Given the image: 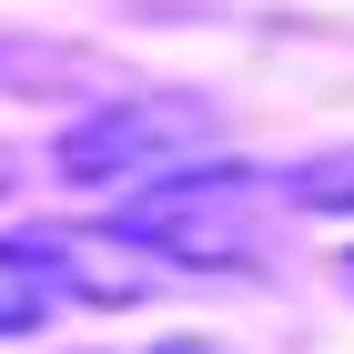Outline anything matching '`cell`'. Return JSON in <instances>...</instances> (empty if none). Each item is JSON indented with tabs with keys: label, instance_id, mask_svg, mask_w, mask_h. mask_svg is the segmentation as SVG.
<instances>
[{
	"label": "cell",
	"instance_id": "1",
	"mask_svg": "<svg viewBox=\"0 0 354 354\" xmlns=\"http://www.w3.org/2000/svg\"><path fill=\"white\" fill-rule=\"evenodd\" d=\"M263 203H283L273 192V172H243V162H192V172H162L152 192H132L122 203V223H111V243H142L152 263H253V213Z\"/></svg>",
	"mask_w": 354,
	"mask_h": 354
},
{
	"label": "cell",
	"instance_id": "2",
	"mask_svg": "<svg viewBox=\"0 0 354 354\" xmlns=\"http://www.w3.org/2000/svg\"><path fill=\"white\" fill-rule=\"evenodd\" d=\"M203 142H213V102L203 91H122V102L82 111L61 132L51 172L71 192H111V183H142V172H192Z\"/></svg>",
	"mask_w": 354,
	"mask_h": 354
},
{
	"label": "cell",
	"instance_id": "3",
	"mask_svg": "<svg viewBox=\"0 0 354 354\" xmlns=\"http://www.w3.org/2000/svg\"><path fill=\"white\" fill-rule=\"evenodd\" d=\"M82 253H91L82 233H51V223L0 233V334L51 324L61 304H82V294H122V273H91Z\"/></svg>",
	"mask_w": 354,
	"mask_h": 354
},
{
	"label": "cell",
	"instance_id": "4",
	"mask_svg": "<svg viewBox=\"0 0 354 354\" xmlns=\"http://www.w3.org/2000/svg\"><path fill=\"white\" fill-rule=\"evenodd\" d=\"M273 192H283L294 213H354V152H324V162L273 172Z\"/></svg>",
	"mask_w": 354,
	"mask_h": 354
},
{
	"label": "cell",
	"instance_id": "5",
	"mask_svg": "<svg viewBox=\"0 0 354 354\" xmlns=\"http://www.w3.org/2000/svg\"><path fill=\"white\" fill-rule=\"evenodd\" d=\"M162 354H192V344H162Z\"/></svg>",
	"mask_w": 354,
	"mask_h": 354
},
{
	"label": "cell",
	"instance_id": "6",
	"mask_svg": "<svg viewBox=\"0 0 354 354\" xmlns=\"http://www.w3.org/2000/svg\"><path fill=\"white\" fill-rule=\"evenodd\" d=\"M344 283H354V263H344Z\"/></svg>",
	"mask_w": 354,
	"mask_h": 354
}]
</instances>
